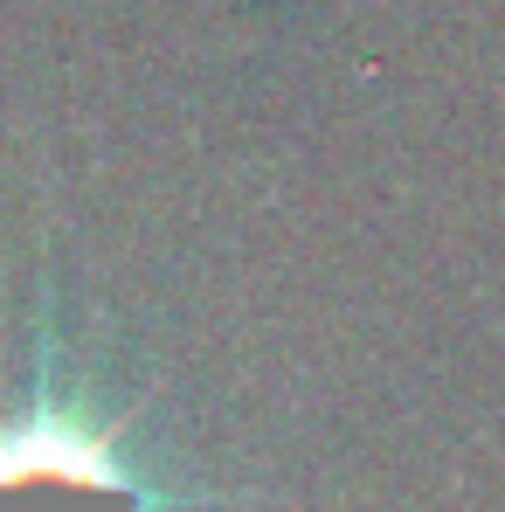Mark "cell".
<instances>
[{
	"mask_svg": "<svg viewBox=\"0 0 505 512\" xmlns=\"http://www.w3.org/2000/svg\"><path fill=\"white\" fill-rule=\"evenodd\" d=\"M208 506H229V499L153 485L90 409L63 402L49 381V346H42L28 409L0 416V512H208Z\"/></svg>",
	"mask_w": 505,
	"mask_h": 512,
	"instance_id": "1",
	"label": "cell"
}]
</instances>
